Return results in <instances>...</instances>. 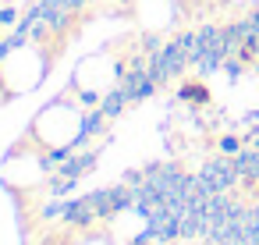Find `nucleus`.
Instances as JSON below:
<instances>
[{"label": "nucleus", "mask_w": 259, "mask_h": 245, "mask_svg": "<svg viewBox=\"0 0 259 245\" xmlns=\"http://www.w3.org/2000/svg\"><path fill=\"white\" fill-rule=\"evenodd\" d=\"M181 96H185V100H195V103H206V100H209V93H206L199 82H188V86H181Z\"/></svg>", "instance_id": "f257e3e1"}]
</instances>
